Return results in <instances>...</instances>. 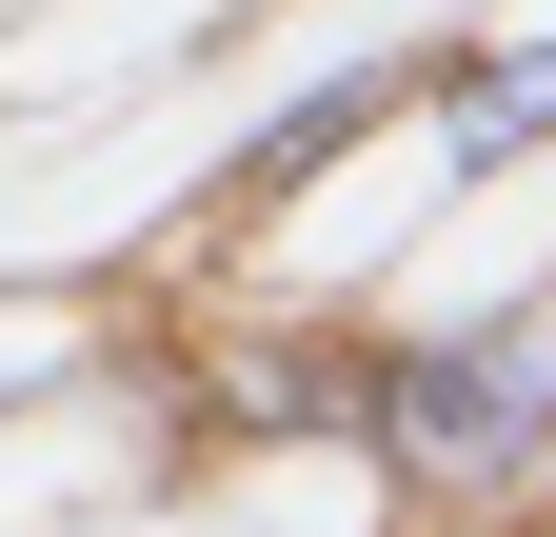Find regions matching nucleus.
<instances>
[{"mask_svg":"<svg viewBox=\"0 0 556 537\" xmlns=\"http://www.w3.org/2000/svg\"><path fill=\"white\" fill-rule=\"evenodd\" d=\"M358 438L397 458L417 517H497L556 458V319H457V339H397L358 378Z\"/></svg>","mask_w":556,"mask_h":537,"instance_id":"obj_1","label":"nucleus"},{"mask_svg":"<svg viewBox=\"0 0 556 537\" xmlns=\"http://www.w3.org/2000/svg\"><path fill=\"white\" fill-rule=\"evenodd\" d=\"M417 80H438V60H358V80H318V100H278L258 140H239L219 179H199V239H239L258 199H299V179H338V160H358V140H378V120H397Z\"/></svg>","mask_w":556,"mask_h":537,"instance_id":"obj_2","label":"nucleus"},{"mask_svg":"<svg viewBox=\"0 0 556 537\" xmlns=\"http://www.w3.org/2000/svg\"><path fill=\"white\" fill-rule=\"evenodd\" d=\"M417 120H438V160H457V179L536 160V140H556V40H497V60H438V80H417Z\"/></svg>","mask_w":556,"mask_h":537,"instance_id":"obj_3","label":"nucleus"},{"mask_svg":"<svg viewBox=\"0 0 556 537\" xmlns=\"http://www.w3.org/2000/svg\"><path fill=\"white\" fill-rule=\"evenodd\" d=\"M358 378H378V359H338V339H258L219 419H239V438H299V419H358Z\"/></svg>","mask_w":556,"mask_h":537,"instance_id":"obj_4","label":"nucleus"}]
</instances>
